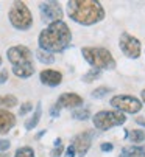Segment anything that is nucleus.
Returning <instances> with one entry per match:
<instances>
[{
	"label": "nucleus",
	"instance_id": "obj_1",
	"mask_svg": "<svg viewBox=\"0 0 145 157\" xmlns=\"http://www.w3.org/2000/svg\"><path fill=\"white\" fill-rule=\"evenodd\" d=\"M39 48L48 53H59L64 52L72 42V33L66 22H53L44 28L38 37Z\"/></svg>",
	"mask_w": 145,
	"mask_h": 157
},
{
	"label": "nucleus",
	"instance_id": "obj_2",
	"mask_svg": "<svg viewBox=\"0 0 145 157\" xmlns=\"http://www.w3.org/2000/svg\"><path fill=\"white\" fill-rule=\"evenodd\" d=\"M69 17L80 25H94L105 19V10L97 0H70L67 2Z\"/></svg>",
	"mask_w": 145,
	"mask_h": 157
},
{
	"label": "nucleus",
	"instance_id": "obj_3",
	"mask_svg": "<svg viewBox=\"0 0 145 157\" xmlns=\"http://www.w3.org/2000/svg\"><path fill=\"white\" fill-rule=\"evenodd\" d=\"M81 55L89 65H92L97 70H114L115 59L108 48L103 47H83Z\"/></svg>",
	"mask_w": 145,
	"mask_h": 157
},
{
	"label": "nucleus",
	"instance_id": "obj_4",
	"mask_svg": "<svg viewBox=\"0 0 145 157\" xmlns=\"http://www.w3.org/2000/svg\"><path fill=\"white\" fill-rule=\"evenodd\" d=\"M10 24L20 31H27L33 27V14L23 2H14L8 13Z\"/></svg>",
	"mask_w": 145,
	"mask_h": 157
},
{
	"label": "nucleus",
	"instance_id": "obj_5",
	"mask_svg": "<svg viewBox=\"0 0 145 157\" xmlns=\"http://www.w3.org/2000/svg\"><path fill=\"white\" fill-rule=\"evenodd\" d=\"M125 121H127L125 114H122L119 110H100L92 117L94 128L99 131H108L111 128L123 124Z\"/></svg>",
	"mask_w": 145,
	"mask_h": 157
},
{
	"label": "nucleus",
	"instance_id": "obj_6",
	"mask_svg": "<svg viewBox=\"0 0 145 157\" xmlns=\"http://www.w3.org/2000/svg\"><path fill=\"white\" fill-rule=\"evenodd\" d=\"M109 103L112 107H115L122 114L123 112H127V114H137L142 109L140 100H137L136 97H131V95H114Z\"/></svg>",
	"mask_w": 145,
	"mask_h": 157
},
{
	"label": "nucleus",
	"instance_id": "obj_7",
	"mask_svg": "<svg viewBox=\"0 0 145 157\" xmlns=\"http://www.w3.org/2000/svg\"><path fill=\"white\" fill-rule=\"evenodd\" d=\"M119 47H120V50L123 52L125 56H128L131 59H137L140 56V52H142L140 40L136 36H133V34H130L127 31H123L122 34H120V37H119Z\"/></svg>",
	"mask_w": 145,
	"mask_h": 157
},
{
	"label": "nucleus",
	"instance_id": "obj_8",
	"mask_svg": "<svg viewBox=\"0 0 145 157\" xmlns=\"http://www.w3.org/2000/svg\"><path fill=\"white\" fill-rule=\"evenodd\" d=\"M6 56H8V61L13 64V67L33 62L31 50H30L28 47H25V45H14V47H10V48L6 50Z\"/></svg>",
	"mask_w": 145,
	"mask_h": 157
},
{
	"label": "nucleus",
	"instance_id": "obj_9",
	"mask_svg": "<svg viewBox=\"0 0 145 157\" xmlns=\"http://www.w3.org/2000/svg\"><path fill=\"white\" fill-rule=\"evenodd\" d=\"M39 13L42 16V20L48 22V24L62 20V16H64L62 8L58 2H42L39 5Z\"/></svg>",
	"mask_w": 145,
	"mask_h": 157
},
{
	"label": "nucleus",
	"instance_id": "obj_10",
	"mask_svg": "<svg viewBox=\"0 0 145 157\" xmlns=\"http://www.w3.org/2000/svg\"><path fill=\"white\" fill-rule=\"evenodd\" d=\"M91 143H92V132L91 131H84L78 136H75L72 139V146L75 148V152L80 155V157H84L91 148Z\"/></svg>",
	"mask_w": 145,
	"mask_h": 157
},
{
	"label": "nucleus",
	"instance_id": "obj_11",
	"mask_svg": "<svg viewBox=\"0 0 145 157\" xmlns=\"http://www.w3.org/2000/svg\"><path fill=\"white\" fill-rule=\"evenodd\" d=\"M56 104H58L59 107L72 109V107L83 106V98H81L78 94H74V92H66V94H61V95L58 97Z\"/></svg>",
	"mask_w": 145,
	"mask_h": 157
},
{
	"label": "nucleus",
	"instance_id": "obj_12",
	"mask_svg": "<svg viewBox=\"0 0 145 157\" xmlns=\"http://www.w3.org/2000/svg\"><path fill=\"white\" fill-rule=\"evenodd\" d=\"M39 79L42 84L48 86V87H56L62 82V73L58 70H52V69H45L39 73Z\"/></svg>",
	"mask_w": 145,
	"mask_h": 157
},
{
	"label": "nucleus",
	"instance_id": "obj_13",
	"mask_svg": "<svg viewBox=\"0 0 145 157\" xmlns=\"http://www.w3.org/2000/svg\"><path fill=\"white\" fill-rule=\"evenodd\" d=\"M16 124V115L6 109H0V134H8Z\"/></svg>",
	"mask_w": 145,
	"mask_h": 157
},
{
	"label": "nucleus",
	"instance_id": "obj_14",
	"mask_svg": "<svg viewBox=\"0 0 145 157\" xmlns=\"http://www.w3.org/2000/svg\"><path fill=\"white\" fill-rule=\"evenodd\" d=\"M13 73L17 76V78H30L33 73H34V65L33 62L30 64H23V65H17V67H13Z\"/></svg>",
	"mask_w": 145,
	"mask_h": 157
},
{
	"label": "nucleus",
	"instance_id": "obj_15",
	"mask_svg": "<svg viewBox=\"0 0 145 157\" xmlns=\"http://www.w3.org/2000/svg\"><path fill=\"white\" fill-rule=\"evenodd\" d=\"M42 104H41V101L36 104V109H34V112H33V115H31V118H28L27 121H25V129L27 131H31V129H34L36 126H38V123H39V120H41V115H42V107H41Z\"/></svg>",
	"mask_w": 145,
	"mask_h": 157
},
{
	"label": "nucleus",
	"instance_id": "obj_16",
	"mask_svg": "<svg viewBox=\"0 0 145 157\" xmlns=\"http://www.w3.org/2000/svg\"><path fill=\"white\" fill-rule=\"evenodd\" d=\"M122 154L123 157H145V146L142 145L128 146V148H123Z\"/></svg>",
	"mask_w": 145,
	"mask_h": 157
},
{
	"label": "nucleus",
	"instance_id": "obj_17",
	"mask_svg": "<svg viewBox=\"0 0 145 157\" xmlns=\"http://www.w3.org/2000/svg\"><path fill=\"white\" fill-rule=\"evenodd\" d=\"M17 98L14 95H2L0 97V109H11L17 106Z\"/></svg>",
	"mask_w": 145,
	"mask_h": 157
},
{
	"label": "nucleus",
	"instance_id": "obj_18",
	"mask_svg": "<svg viewBox=\"0 0 145 157\" xmlns=\"http://www.w3.org/2000/svg\"><path fill=\"white\" fill-rule=\"evenodd\" d=\"M127 136H128V139H130L131 143H142L145 140V131L131 129V131H127Z\"/></svg>",
	"mask_w": 145,
	"mask_h": 157
},
{
	"label": "nucleus",
	"instance_id": "obj_19",
	"mask_svg": "<svg viewBox=\"0 0 145 157\" xmlns=\"http://www.w3.org/2000/svg\"><path fill=\"white\" fill-rule=\"evenodd\" d=\"M36 58H38V61L42 62V64H53V62H55V56H53V53L44 52V50H41V48L36 52Z\"/></svg>",
	"mask_w": 145,
	"mask_h": 157
},
{
	"label": "nucleus",
	"instance_id": "obj_20",
	"mask_svg": "<svg viewBox=\"0 0 145 157\" xmlns=\"http://www.w3.org/2000/svg\"><path fill=\"white\" fill-rule=\"evenodd\" d=\"M72 117H74L75 120H80V121H86V120H89L91 118V112H89V109H83V107H78V109H75L74 112H72Z\"/></svg>",
	"mask_w": 145,
	"mask_h": 157
},
{
	"label": "nucleus",
	"instance_id": "obj_21",
	"mask_svg": "<svg viewBox=\"0 0 145 157\" xmlns=\"http://www.w3.org/2000/svg\"><path fill=\"white\" fill-rule=\"evenodd\" d=\"M14 157H36V155H34V149L31 146H20L16 149Z\"/></svg>",
	"mask_w": 145,
	"mask_h": 157
},
{
	"label": "nucleus",
	"instance_id": "obj_22",
	"mask_svg": "<svg viewBox=\"0 0 145 157\" xmlns=\"http://www.w3.org/2000/svg\"><path fill=\"white\" fill-rule=\"evenodd\" d=\"M100 75H102V72L100 70H97V69H91L87 73H84L83 75V81L84 82H92V81H95L97 78H100Z\"/></svg>",
	"mask_w": 145,
	"mask_h": 157
},
{
	"label": "nucleus",
	"instance_id": "obj_23",
	"mask_svg": "<svg viewBox=\"0 0 145 157\" xmlns=\"http://www.w3.org/2000/svg\"><path fill=\"white\" fill-rule=\"evenodd\" d=\"M112 90V89L111 87H97L95 89V90H92V98H103L106 94H109Z\"/></svg>",
	"mask_w": 145,
	"mask_h": 157
},
{
	"label": "nucleus",
	"instance_id": "obj_24",
	"mask_svg": "<svg viewBox=\"0 0 145 157\" xmlns=\"http://www.w3.org/2000/svg\"><path fill=\"white\" fill-rule=\"evenodd\" d=\"M30 110H33V104H31L30 101H27V103H23V104L20 106V109H19V115H25V114H28Z\"/></svg>",
	"mask_w": 145,
	"mask_h": 157
},
{
	"label": "nucleus",
	"instance_id": "obj_25",
	"mask_svg": "<svg viewBox=\"0 0 145 157\" xmlns=\"http://www.w3.org/2000/svg\"><path fill=\"white\" fill-rule=\"evenodd\" d=\"M59 112H61V107H59L58 104H53V106L50 107V115H52L53 118H58V117H59Z\"/></svg>",
	"mask_w": 145,
	"mask_h": 157
},
{
	"label": "nucleus",
	"instance_id": "obj_26",
	"mask_svg": "<svg viewBox=\"0 0 145 157\" xmlns=\"http://www.w3.org/2000/svg\"><path fill=\"white\" fill-rule=\"evenodd\" d=\"M100 149H102L103 152H109V151H112V149H114V145H112V143H109V142H105V143H102V145H100Z\"/></svg>",
	"mask_w": 145,
	"mask_h": 157
},
{
	"label": "nucleus",
	"instance_id": "obj_27",
	"mask_svg": "<svg viewBox=\"0 0 145 157\" xmlns=\"http://www.w3.org/2000/svg\"><path fill=\"white\" fill-rule=\"evenodd\" d=\"M6 81H8V70L2 69L0 70V84H5Z\"/></svg>",
	"mask_w": 145,
	"mask_h": 157
},
{
	"label": "nucleus",
	"instance_id": "obj_28",
	"mask_svg": "<svg viewBox=\"0 0 145 157\" xmlns=\"http://www.w3.org/2000/svg\"><path fill=\"white\" fill-rule=\"evenodd\" d=\"M62 151H64L62 145H59V146H55V149L52 151V157H59V155H62Z\"/></svg>",
	"mask_w": 145,
	"mask_h": 157
},
{
	"label": "nucleus",
	"instance_id": "obj_29",
	"mask_svg": "<svg viewBox=\"0 0 145 157\" xmlns=\"http://www.w3.org/2000/svg\"><path fill=\"white\" fill-rule=\"evenodd\" d=\"M75 155H77V152H75V148L70 145V146L66 149V152H64V157H75Z\"/></svg>",
	"mask_w": 145,
	"mask_h": 157
},
{
	"label": "nucleus",
	"instance_id": "obj_30",
	"mask_svg": "<svg viewBox=\"0 0 145 157\" xmlns=\"http://www.w3.org/2000/svg\"><path fill=\"white\" fill-rule=\"evenodd\" d=\"M10 146H11L10 140H0V151H6L10 149Z\"/></svg>",
	"mask_w": 145,
	"mask_h": 157
},
{
	"label": "nucleus",
	"instance_id": "obj_31",
	"mask_svg": "<svg viewBox=\"0 0 145 157\" xmlns=\"http://www.w3.org/2000/svg\"><path fill=\"white\" fill-rule=\"evenodd\" d=\"M136 121H137L139 124H142V126H145V120H143L142 117H139V118H136Z\"/></svg>",
	"mask_w": 145,
	"mask_h": 157
},
{
	"label": "nucleus",
	"instance_id": "obj_32",
	"mask_svg": "<svg viewBox=\"0 0 145 157\" xmlns=\"http://www.w3.org/2000/svg\"><path fill=\"white\" fill-rule=\"evenodd\" d=\"M59 145H61V139L58 137V139L55 140V146H59Z\"/></svg>",
	"mask_w": 145,
	"mask_h": 157
},
{
	"label": "nucleus",
	"instance_id": "obj_33",
	"mask_svg": "<svg viewBox=\"0 0 145 157\" xmlns=\"http://www.w3.org/2000/svg\"><path fill=\"white\" fill-rule=\"evenodd\" d=\"M44 134H45V131H41V132L38 134V136H36V139H41V137L44 136Z\"/></svg>",
	"mask_w": 145,
	"mask_h": 157
},
{
	"label": "nucleus",
	"instance_id": "obj_34",
	"mask_svg": "<svg viewBox=\"0 0 145 157\" xmlns=\"http://www.w3.org/2000/svg\"><path fill=\"white\" fill-rule=\"evenodd\" d=\"M140 95H142V100H143V103H145V89H143V90L140 92Z\"/></svg>",
	"mask_w": 145,
	"mask_h": 157
},
{
	"label": "nucleus",
	"instance_id": "obj_35",
	"mask_svg": "<svg viewBox=\"0 0 145 157\" xmlns=\"http://www.w3.org/2000/svg\"><path fill=\"white\" fill-rule=\"evenodd\" d=\"M2 61H3V59H2V56H0V65H2Z\"/></svg>",
	"mask_w": 145,
	"mask_h": 157
},
{
	"label": "nucleus",
	"instance_id": "obj_36",
	"mask_svg": "<svg viewBox=\"0 0 145 157\" xmlns=\"http://www.w3.org/2000/svg\"><path fill=\"white\" fill-rule=\"evenodd\" d=\"M120 157H123V154H122V155H120Z\"/></svg>",
	"mask_w": 145,
	"mask_h": 157
}]
</instances>
